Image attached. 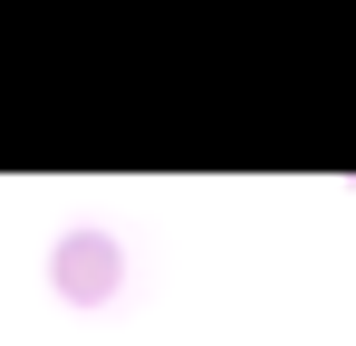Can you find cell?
Masks as SVG:
<instances>
[{"instance_id":"obj_1","label":"cell","mask_w":356,"mask_h":346,"mask_svg":"<svg viewBox=\"0 0 356 346\" xmlns=\"http://www.w3.org/2000/svg\"><path fill=\"white\" fill-rule=\"evenodd\" d=\"M49 288H58L67 308H106V298L125 288V250H116L97 222L58 231V250H49Z\"/></svg>"}]
</instances>
